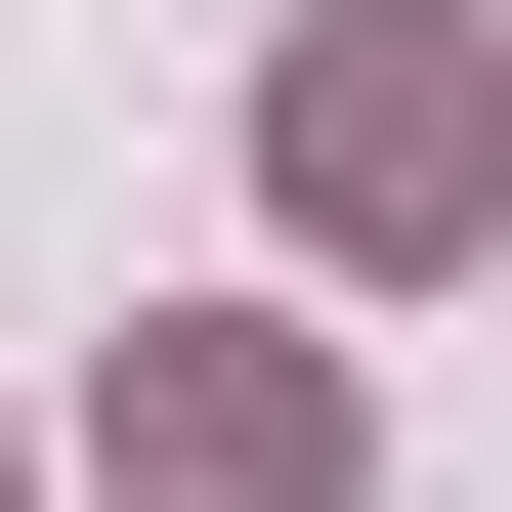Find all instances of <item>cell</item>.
<instances>
[{"label":"cell","instance_id":"2","mask_svg":"<svg viewBox=\"0 0 512 512\" xmlns=\"http://www.w3.org/2000/svg\"><path fill=\"white\" fill-rule=\"evenodd\" d=\"M128 512H342V384L299 342H128Z\"/></svg>","mask_w":512,"mask_h":512},{"label":"cell","instance_id":"1","mask_svg":"<svg viewBox=\"0 0 512 512\" xmlns=\"http://www.w3.org/2000/svg\"><path fill=\"white\" fill-rule=\"evenodd\" d=\"M299 214H342V256H512V43L342 0V43H299Z\"/></svg>","mask_w":512,"mask_h":512}]
</instances>
